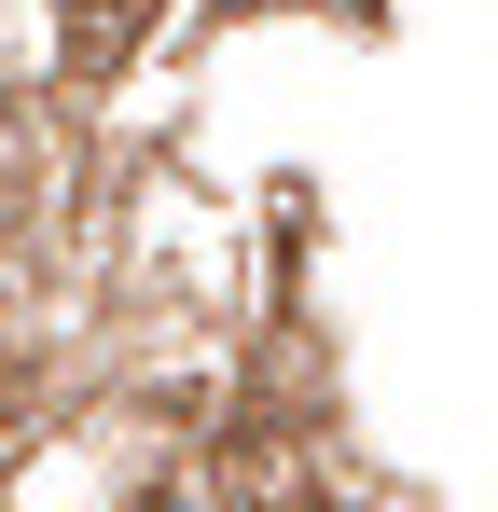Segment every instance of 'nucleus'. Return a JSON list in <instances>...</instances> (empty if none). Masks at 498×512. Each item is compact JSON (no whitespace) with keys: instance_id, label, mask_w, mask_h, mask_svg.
Masks as SVG:
<instances>
[{"instance_id":"f257e3e1","label":"nucleus","mask_w":498,"mask_h":512,"mask_svg":"<svg viewBox=\"0 0 498 512\" xmlns=\"http://www.w3.org/2000/svg\"><path fill=\"white\" fill-rule=\"evenodd\" d=\"M56 14H70V56H83V70H111V56L166 14V0H56Z\"/></svg>"}]
</instances>
